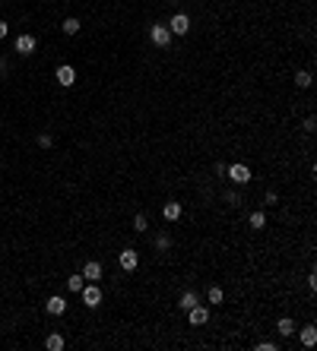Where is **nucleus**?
Returning <instances> with one entry per match:
<instances>
[{
    "mask_svg": "<svg viewBox=\"0 0 317 351\" xmlns=\"http://www.w3.org/2000/svg\"><path fill=\"white\" fill-rule=\"evenodd\" d=\"M60 29H64V35H76L79 32V19H64V22H60Z\"/></svg>",
    "mask_w": 317,
    "mask_h": 351,
    "instance_id": "obj_16",
    "label": "nucleus"
},
{
    "mask_svg": "<svg viewBox=\"0 0 317 351\" xmlns=\"http://www.w3.org/2000/svg\"><path fill=\"white\" fill-rule=\"evenodd\" d=\"M45 310H48L51 316L67 313V298H60V294H51V298H48V304H45Z\"/></svg>",
    "mask_w": 317,
    "mask_h": 351,
    "instance_id": "obj_8",
    "label": "nucleus"
},
{
    "mask_svg": "<svg viewBox=\"0 0 317 351\" xmlns=\"http://www.w3.org/2000/svg\"><path fill=\"white\" fill-rule=\"evenodd\" d=\"M23 57H29V54H35V48H38V42H35V35H19L16 38V44H13Z\"/></svg>",
    "mask_w": 317,
    "mask_h": 351,
    "instance_id": "obj_6",
    "label": "nucleus"
},
{
    "mask_svg": "<svg viewBox=\"0 0 317 351\" xmlns=\"http://www.w3.org/2000/svg\"><path fill=\"white\" fill-rule=\"evenodd\" d=\"M251 228H254V231L267 228V212H251Z\"/></svg>",
    "mask_w": 317,
    "mask_h": 351,
    "instance_id": "obj_17",
    "label": "nucleus"
},
{
    "mask_svg": "<svg viewBox=\"0 0 317 351\" xmlns=\"http://www.w3.org/2000/svg\"><path fill=\"white\" fill-rule=\"evenodd\" d=\"M308 288H311V291H317V275H314V272L308 275Z\"/></svg>",
    "mask_w": 317,
    "mask_h": 351,
    "instance_id": "obj_27",
    "label": "nucleus"
},
{
    "mask_svg": "<svg viewBox=\"0 0 317 351\" xmlns=\"http://www.w3.org/2000/svg\"><path fill=\"white\" fill-rule=\"evenodd\" d=\"M6 32H10V25H6L3 19H0V38H6Z\"/></svg>",
    "mask_w": 317,
    "mask_h": 351,
    "instance_id": "obj_28",
    "label": "nucleus"
},
{
    "mask_svg": "<svg viewBox=\"0 0 317 351\" xmlns=\"http://www.w3.org/2000/svg\"><path fill=\"white\" fill-rule=\"evenodd\" d=\"M314 342H317V326H305V329H301V345L311 348Z\"/></svg>",
    "mask_w": 317,
    "mask_h": 351,
    "instance_id": "obj_13",
    "label": "nucleus"
},
{
    "mask_svg": "<svg viewBox=\"0 0 317 351\" xmlns=\"http://www.w3.org/2000/svg\"><path fill=\"white\" fill-rule=\"evenodd\" d=\"M3 73H6V60L0 57V76H3Z\"/></svg>",
    "mask_w": 317,
    "mask_h": 351,
    "instance_id": "obj_29",
    "label": "nucleus"
},
{
    "mask_svg": "<svg viewBox=\"0 0 317 351\" xmlns=\"http://www.w3.org/2000/svg\"><path fill=\"white\" fill-rule=\"evenodd\" d=\"M162 215H165V221H178L181 219V202H165V206H162Z\"/></svg>",
    "mask_w": 317,
    "mask_h": 351,
    "instance_id": "obj_12",
    "label": "nucleus"
},
{
    "mask_svg": "<svg viewBox=\"0 0 317 351\" xmlns=\"http://www.w3.org/2000/svg\"><path fill=\"white\" fill-rule=\"evenodd\" d=\"M45 348H48V351H60V348H64V335L51 332L48 339H45Z\"/></svg>",
    "mask_w": 317,
    "mask_h": 351,
    "instance_id": "obj_14",
    "label": "nucleus"
},
{
    "mask_svg": "<svg viewBox=\"0 0 317 351\" xmlns=\"http://www.w3.org/2000/svg\"><path fill=\"white\" fill-rule=\"evenodd\" d=\"M83 304L86 307H98L102 304V288H98V282H89V285H83Z\"/></svg>",
    "mask_w": 317,
    "mask_h": 351,
    "instance_id": "obj_1",
    "label": "nucleus"
},
{
    "mask_svg": "<svg viewBox=\"0 0 317 351\" xmlns=\"http://www.w3.org/2000/svg\"><path fill=\"white\" fill-rule=\"evenodd\" d=\"M137 266H140V256H137V250H133V247H127V250L121 253V269H124V272H133Z\"/></svg>",
    "mask_w": 317,
    "mask_h": 351,
    "instance_id": "obj_7",
    "label": "nucleus"
},
{
    "mask_svg": "<svg viewBox=\"0 0 317 351\" xmlns=\"http://www.w3.org/2000/svg\"><path fill=\"white\" fill-rule=\"evenodd\" d=\"M83 279H86V282H98V279H102V263L89 260V263L83 266Z\"/></svg>",
    "mask_w": 317,
    "mask_h": 351,
    "instance_id": "obj_10",
    "label": "nucleus"
},
{
    "mask_svg": "<svg viewBox=\"0 0 317 351\" xmlns=\"http://www.w3.org/2000/svg\"><path fill=\"white\" fill-rule=\"evenodd\" d=\"M168 32H171V35H187V32H191V16H187V13H174L171 22H168Z\"/></svg>",
    "mask_w": 317,
    "mask_h": 351,
    "instance_id": "obj_2",
    "label": "nucleus"
},
{
    "mask_svg": "<svg viewBox=\"0 0 317 351\" xmlns=\"http://www.w3.org/2000/svg\"><path fill=\"white\" fill-rule=\"evenodd\" d=\"M314 127H317V120H314V117H305V130L314 133Z\"/></svg>",
    "mask_w": 317,
    "mask_h": 351,
    "instance_id": "obj_24",
    "label": "nucleus"
},
{
    "mask_svg": "<svg viewBox=\"0 0 317 351\" xmlns=\"http://www.w3.org/2000/svg\"><path fill=\"white\" fill-rule=\"evenodd\" d=\"M187 320H191V326H206V323H210V310H206L203 304H194V307L187 310Z\"/></svg>",
    "mask_w": 317,
    "mask_h": 351,
    "instance_id": "obj_5",
    "label": "nucleus"
},
{
    "mask_svg": "<svg viewBox=\"0 0 317 351\" xmlns=\"http://www.w3.org/2000/svg\"><path fill=\"white\" fill-rule=\"evenodd\" d=\"M83 285H86L83 272H79V275H70V279H67V288H70V291H83Z\"/></svg>",
    "mask_w": 317,
    "mask_h": 351,
    "instance_id": "obj_18",
    "label": "nucleus"
},
{
    "mask_svg": "<svg viewBox=\"0 0 317 351\" xmlns=\"http://www.w3.org/2000/svg\"><path fill=\"white\" fill-rule=\"evenodd\" d=\"M222 298H225V294H222V288H219V285H210V291H206V301H210V304H222Z\"/></svg>",
    "mask_w": 317,
    "mask_h": 351,
    "instance_id": "obj_20",
    "label": "nucleus"
},
{
    "mask_svg": "<svg viewBox=\"0 0 317 351\" xmlns=\"http://www.w3.org/2000/svg\"><path fill=\"white\" fill-rule=\"evenodd\" d=\"M168 244H171V238H168V234H159V238H156V247H159V250H168Z\"/></svg>",
    "mask_w": 317,
    "mask_h": 351,
    "instance_id": "obj_22",
    "label": "nucleus"
},
{
    "mask_svg": "<svg viewBox=\"0 0 317 351\" xmlns=\"http://www.w3.org/2000/svg\"><path fill=\"white\" fill-rule=\"evenodd\" d=\"M38 146H42V149H51V146H54V139L48 136V133H42V136H38Z\"/></svg>",
    "mask_w": 317,
    "mask_h": 351,
    "instance_id": "obj_23",
    "label": "nucleus"
},
{
    "mask_svg": "<svg viewBox=\"0 0 317 351\" xmlns=\"http://www.w3.org/2000/svg\"><path fill=\"white\" fill-rule=\"evenodd\" d=\"M276 332L286 335V339H289V335H295V320H292V316H282V320L276 323Z\"/></svg>",
    "mask_w": 317,
    "mask_h": 351,
    "instance_id": "obj_11",
    "label": "nucleus"
},
{
    "mask_svg": "<svg viewBox=\"0 0 317 351\" xmlns=\"http://www.w3.org/2000/svg\"><path fill=\"white\" fill-rule=\"evenodd\" d=\"M295 86H298V89H308V86H311V73L298 70V73H295Z\"/></svg>",
    "mask_w": 317,
    "mask_h": 351,
    "instance_id": "obj_19",
    "label": "nucleus"
},
{
    "mask_svg": "<svg viewBox=\"0 0 317 351\" xmlns=\"http://www.w3.org/2000/svg\"><path fill=\"white\" fill-rule=\"evenodd\" d=\"M264 202H267V206H273V202H279V197H276V193H273V190H269V193H267V197H264Z\"/></svg>",
    "mask_w": 317,
    "mask_h": 351,
    "instance_id": "obj_25",
    "label": "nucleus"
},
{
    "mask_svg": "<svg viewBox=\"0 0 317 351\" xmlns=\"http://www.w3.org/2000/svg\"><path fill=\"white\" fill-rule=\"evenodd\" d=\"M257 348H260V351H276V342H260Z\"/></svg>",
    "mask_w": 317,
    "mask_h": 351,
    "instance_id": "obj_26",
    "label": "nucleus"
},
{
    "mask_svg": "<svg viewBox=\"0 0 317 351\" xmlns=\"http://www.w3.org/2000/svg\"><path fill=\"white\" fill-rule=\"evenodd\" d=\"M225 174H228V180H232V184H238V187L251 180V168L241 165V161H238V165H232V168H225Z\"/></svg>",
    "mask_w": 317,
    "mask_h": 351,
    "instance_id": "obj_3",
    "label": "nucleus"
},
{
    "mask_svg": "<svg viewBox=\"0 0 317 351\" xmlns=\"http://www.w3.org/2000/svg\"><path fill=\"white\" fill-rule=\"evenodd\" d=\"M194 304H200L197 294H194V291H184V294H181V301H178V307H181V310H191Z\"/></svg>",
    "mask_w": 317,
    "mask_h": 351,
    "instance_id": "obj_15",
    "label": "nucleus"
},
{
    "mask_svg": "<svg viewBox=\"0 0 317 351\" xmlns=\"http://www.w3.org/2000/svg\"><path fill=\"white\" fill-rule=\"evenodd\" d=\"M54 76H57V83H60V86H73V83H76V70H73L70 64L57 66V73H54Z\"/></svg>",
    "mask_w": 317,
    "mask_h": 351,
    "instance_id": "obj_9",
    "label": "nucleus"
},
{
    "mask_svg": "<svg viewBox=\"0 0 317 351\" xmlns=\"http://www.w3.org/2000/svg\"><path fill=\"white\" fill-rule=\"evenodd\" d=\"M149 38H152L156 48H168V44H171V32H168V25H152Z\"/></svg>",
    "mask_w": 317,
    "mask_h": 351,
    "instance_id": "obj_4",
    "label": "nucleus"
},
{
    "mask_svg": "<svg viewBox=\"0 0 317 351\" xmlns=\"http://www.w3.org/2000/svg\"><path fill=\"white\" fill-rule=\"evenodd\" d=\"M146 228H149V219H146V215L140 212L137 219H133V231H146Z\"/></svg>",
    "mask_w": 317,
    "mask_h": 351,
    "instance_id": "obj_21",
    "label": "nucleus"
}]
</instances>
